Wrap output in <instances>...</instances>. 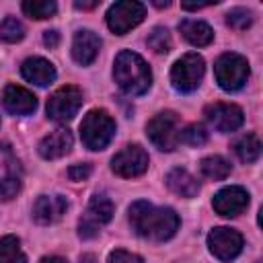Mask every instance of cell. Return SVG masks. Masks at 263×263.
I'll return each mask as SVG.
<instances>
[{"mask_svg": "<svg viewBox=\"0 0 263 263\" xmlns=\"http://www.w3.org/2000/svg\"><path fill=\"white\" fill-rule=\"evenodd\" d=\"M43 43L47 45V47H58V43H60V33L53 29V31H45L43 33Z\"/></svg>", "mask_w": 263, "mask_h": 263, "instance_id": "1f68e13d", "label": "cell"}, {"mask_svg": "<svg viewBox=\"0 0 263 263\" xmlns=\"http://www.w3.org/2000/svg\"><path fill=\"white\" fill-rule=\"evenodd\" d=\"M146 43L154 53H168L173 47V39H171V33L166 27H154L148 33Z\"/></svg>", "mask_w": 263, "mask_h": 263, "instance_id": "d4e9b609", "label": "cell"}, {"mask_svg": "<svg viewBox=\"0 0 263 263\" xmlns=\"http://www.w3.org/2000/svg\"><path fill=\"white\" fill-rule=\"evenodd\" d=\"M115 136V121L105 109H92L80 123V138L88 150H103Z\"/></svg>", "mask_w": 263, "mask_h": 263, "instance_id": "3957f363", "label": "cell"}, {"mask_svg": "<svg viewBox=\"0 0 263 263\" xmlns=\"http://www.w3.org/2000/svg\"><path fill=\"white\" fill-rule=\"evenodd\" d=\"M232 150H234V154H236L242 162L249 164V162H255V160L261 156V142H259L257 134L249 132V134H242L240 138L234 140Z\"/></svg>", "mask_w": 263, "mask_h": 263, "instance_id": "44dd1931", "label": "cell"}, {"mask_svg": "<svg viewBox=\"0 0 263 263\" xmlns=\"http://www.w3.org/2000/svg\"><path fill=\"white\" fill-rule=\"evenodd\" d=\"M101 51V39L97 33L88 31V29H82L74 35L72 39V58L76 64L80 66H88L97 60Z\"/></svg>", "mask_w": 263, "mask_h": 263, "instance_id": "2e32d148", "label": "cell"}, {"mask_svg": "<svg viewBox=\"0 0 263 263\" xmlns=\"http://www.w3.org/2000/svg\"><path fill=\"white\" fill-rule=\"evenodd\" d=\"M212 205H214L216 214H220L224 218H234L247 210L249 193H247V189H242L238 185H230V187L220 189L212 197Z\"/></svg>", "mask_w": 263, "mask_h": 263, "instance_id": "4fadbf2b", "label": "cell"}, {"mask_svg": "<svg viewBox=\"0 0 263 263\" xmlns=\"http://www.w3.org/2000/svg\"><path fill=\"white\" fill-rule=\"evenodd\" d=\"M226 25L236 29V31H242V29L253 25V12L249 8H242V6L230 8L228 14H226Z\"/></svg>", "mask_w": 263, "mask_h": 263, "instance_id": "83f0119b", "label": "cell"}, {"mask_svg": "<svg viewBox=\"0 0 263 263\" xmlns=\"http://www.w3.org/2000/svg\"><path fill=\"white\" fill-rule=\"evenodd\" d=\"M199 171H201L203 177H208V179H212V181H222V179H226V177L232 173V164H230L224 156L212 154V156L201 158Z\"/></svg>", "mask_w": 263, "mask_h": 263, "instance_id": "7402d4cb", "label": "cell"}, {"mask_svg": "<svg viewBox=\"0 0 263 263\" xmlns=\"http://www.w3.org/2000/svg\"><path fill=\"white\" fill-rule=\"evenodd\" d=\"M80 107H82V90L78 86L68 84V86L58 88L47 99V117L58 123H66L74 119Z\"/></svg>", "mask_w": 263, "mask_h": 263, "instance_id": "9c48e42d", "label": "cell"}, {"mask_svg": "<svg viewBox=\"0 0 263 263\" xmlns=\"http://www.w3.org/2000/svg\"><path fill=\"white\" fill-rule=\"evenodd\" d=\"M21 191V179L18 177H4L0 179V201H10Z\"/></svg>", "mask_w": 263, "mask_h": 263, "instance_id": "f1b7e54d", "label": "cell"}, {"mask_svg": "<svg viewBox=\"0 0 263 263\" xmlns=\"http://www.w3.org/2000/svg\"><path fill=\"white\" fill-rule=\"evenodd\" d=\"M146 16V6L136 0H121L109 6L107 10V27L115 35H125L134 27H138Z\"/></svg>", "mask_w": 263, "mask_h": 263, "instance_id": "ba28073f", "label": "cell"}, {"mask_svg": "<svg viewBox=\"0 0 263 263\" xmlns=\"http://www.w3.org/2000/svg\"><path fill=\"white\" fill-rule=\"evenodd\" d=\"M21 74H23L25 80H29V82H33L37 86H47V84H51L55 80L53 64L49 60H45V58H39V55L27 58L23 62V66H21Z\"/></svg>", "mask_w": 263, "mask_h": 263, "instance_id": "ac0fdd59", "label": "cell"}, {"mask_svg": "<svg viewBox=\"0 0 263 263\" xmlns=\"http://www.w3.org/2000/svg\"><path fill=\"white\" fill-rule=\"evenodd\" d=\"M205 62L199 53H185L181 55L171 70V84L179 92H193L203 78Z\"/></svg>", "mask_w": 263, "mask_h": 263, "instance_id": "5b68a950", "label": "cell"}, {"mask_svg": "<svg viewBox=\"0 0 263 263\" xmlns=\"http://www.w3.org/2000/svg\"><path fill=\"white\" fill-rule=\"evenodd\" d=\"M72 144H74V138L70 134V129L66 127H60V129H53L49 132L37 146L41 158L45 160H55V158H62L66 156L70 150H72Z\"/></svg>", "mask_w": 263, "mask_h": 263, "instance_id": "9a60e30c", "label": "cell"}, {"mask_svg": "<svg viewBox=\"0 0 263 263\" xmlns=\"http://www.w3.org/2000/svg\"><path fill=\"white\" fill-rule=\"evenodd\" d=\"M148 152L140 144H129L111 158V171L123 179H132L144 175L148 171Z\"/></svg>", "mask_w": 263, "mask_h": 263, "instance_id": "30bf717a", "label": "cell"}, {"mask_svg": "<svg viewBox=\"0 0 263 263\" xmlns=\"http://www.w3.org/2000/svg\"><path fill=\"white\" fill-rule=\"evenodd\" d=\"M68 210V199L64 195H39L33 205V218L39 224H53L62 220Z\"/></svg>", "mask_w": 263, "mask_h": 263, "instance_id": "e0dca14e", "label": "cell"}, {"mask_svg": "<svg viewBox=\"0 0 263 263\" xmlns=\"http://www.w3.org/2000/svg\"><path fill=\"white\" fill-rule=\"evenodd\" d=\"M113 214H115V205L105 193L92 195L88 201L86 214L78 222V236L80 238H95L99 234V228L105 226L107 222H111Z\"/></svg>", "mask_w": 263, "mask_h": 263, "instance_id": "52a82bcc", "label": "cell"}, {"mask_svg": "<svg viewBox=\"0 0 263 263\" xmlns=\"http://www.w3.org/2000/svg\"><path fill=\"white\" fill-rule=\"evenodd\" d=\"M90 173H92V164H88V162H78L68 168V177L72 181H86L90 177Z\"/></svg>", "mask_w": 263, "mask_h": 263, "instance_id": "f546056e", "label": "cell"}, {"mask_svg": "<svg viewBox=\"0 0 263 263\" xmlns=\"http://www.w3.org/2000/svg\"><path fill=\"white\" fill-rule=\"evenodd\" d=\"M212 2H197V4H181V8H185V10H199V8H205V6H210Z\"/></svg>", "mask_w": 263, "mask_h": 263, "instance_id": "d6a6232c", "label": "cell"}, {"mask_svg": "<svg viewBox=\"0 0 263 263\" xmlns=\"http://www.w3.org/2000/svg\"><path fill=\"white\" fill-rule=\"evenodd\" d=\"M21 6H23V12L27 16L37 18V21L49 18L58 12V4L53 0H25Z\"/></svg>", "mask_w": 263, "mask_h": 263, "instance_id": "cb8c5ba5", "label": "cell"}, {"mask_svg": "<svg viewBox=\"0 0 263 263\" xmlns=\"http://www.w3.org/2000/svg\"><path fill=\"white\" fill-rule=\"evenodd\" d=\"M164 183L179 197H187L189 199V197H195L199 193V181L187 168H179L177 166V168L168 171L166 177H164Z\"/></svg>", "mask_w": 263, "mask_h": 263, "instance_id": "d6986e66", "label": "cell"}, {"mask_svg": "<svg viewBox=\"0 0 263 263\" xmlns=\"http://www.w3.org/2000/svg\"><path fill=\"white\" fill-rule=\"evenodd\" d=\"M208 247L210 253L220 261H232L242 251V234L234 228L218 226L208 234Z\"/></svg>", "mask_w": 263, "mask_h": 263, "instance_id": "8fae6325", "label": "cell"}, {"mask_svg": "<svg viewBox=\"0 0 263 263\" xmlns=\"http://www.w3.org/2000/svg\"><path fill=\"white\" fill-rule=\"evenodd\" d=\"M109 263H144V259L136 253H127L123 249H117L109 255Z\"/></svg>", "mask_w": 263, "mask_h": 263, "instance_id": "4dcf8cb0", "label": "cell"}, {"mask_svg": "<svg viewBox=\"0 0 263 263\" xmlns=\"http://www.w3.org/2000/svg\"><path fill=\"white\" fill-rule=\"evenodd\" d=\"M41 263H68L64 257H58V255H51V257H43Z\"/></svg>", "mask_w": 263, "mask_h": 263, "instance_id": "e575fe53", "label": "cell"}, {"mask_svg": "<svg viewBox=\"0 0 263 263\" xmlns=\"http://www.w3.org/2000/svg\"><path fill=\"white\" fill-rule=\"evenodd\" d=\"M249 74H251V68H249L247 58L234 51L222 53L214 64L216 82L222 90H228V92L240 90L245 82L249 80Z\"/></svg>", "mask_w": 263, "mask_h": 263, "instance_id": "277c9868", "label": "cell"}, {"mask_svg": "<svg viewBox=\"0 0 263 263\" xmlns=\"http://www.w3.org/2000/svg\"><path fill=\"white\" fill-rule=\"evenodd\" d=\"M25 37V25L14 18V16H6L0 23V39L4 43H18Z\"/></svg>", "mask_w": 263, "mask_h": 263, "instance_id": "484cf974", "label": "cell"}, {"mask_svg": "<svg viewBox=\"0 0 263 263\" xmlns=\"http://www.w3.org/2000/svg\"><path fill=\"white\" fill-rule=\"evenodd\" d=\"M2 105L12 115H31L37 109V97L18 84H8L2 92Z\"/></svg>", "mask_w": 263, "mask_h": 263, "instance_id": "5bb4252c", "label": "cell"}, {"mask_svg": "<svg viewBox=\"0 0 263 263\" xmlns=\"http://www.w3.org/2000/svg\"><path fill=\"white\" fill-rule=\"evenodd\" d=\"M179 117L173 111H160L146 123L150 142L164 152H173L179 146Z\"/></svg>", "mask_w": 263, "mask_h": 263, "instance_id": "8992f818", "label": "cell"}, {"mask_svg": "<svg viewBox=\"0 0 263 263\" xmlns=\"http://www.w3.org/2000/svg\"><path fill=\"white\" fill-rule=\"evenodd\" d=\"M0 263H27V255L16 236H0Z\"/></svg>", "mask_w": 263, "mask_h": 263, "instance_id": "603a6c76", "label": "cell"}, {"mask_svg": "<svg viewBox=\"0 0 263 263\" xmlns=\"http://www.w3.org/2000/svg\"><path fill=\"white\" fill-rule=\"evenodd\" d=\"M179 31L185 37L187 43L195 45V47H205L214 41V31L208 23L203 21H195V18H185L179 23Z\"/></svg>", "mask_w": 263, "mask_h": 263, "instance_id": "ffe728a7", "label": "cell"}, {"mask_svg": "<svg viewBox=\"0 0 263 263\" xmlns=\"http://www.w3.org/2000/svg\"><path fill=\"white\" fill-rule=\"evenodd\" d=\"M152 4H154V6H158V8H166V6H171V2H168V0H164V2H162V0H154Z\"/></svg>", "mask_w": 263, "mask_h": 263, "instance_id": "8d00e7d4", "label": "cell"}, {"mask_svg": "<svg viewBox=\"0 0 263 263\" xmlns=\"http://www.w3.org/2000/svg\"><path fill=\"white\" fill-rule=\"evenodd\" d=\"M203 115L214 129L224 132V134L236 132L245 121L242 109L238 105H232V103H212L205 107Z\"/></svg>", "mask_w": 263, "mask_h": 263, "instance_id": "7c38bea8", "label": "cell"}, {"mask_svg": "<svg viewBox=\"0 0 263 263\" xmlns=\"http://www.w3.org/2000/svg\"><path fill=\"white\" fill-rule=\"evenodd\" d=\"M76 8H82V10H90L95 6H99V0H92V2H74Z\"/></svg>", "mask_w": 263, "mask_h": 263, "instance_id": "836d02e7", "label": "cell"}, {"mask_svg": "<svg viewBox=\"0 0 263 263\" xmlns=\"http://www.w3.org/2000/svg\"><path fill=\"white\" fill-rule=\"evenodd\" d=\"M127 218H129V224L136 230V234H140L142 238H148V240H156V242L173 238L181 224L175 210L156 208L144 199L134 201L129 205Z\"/></svg>", "mask_w": 263, "mask_h": 263, "instance_id": "6da1fadb", "label": "cell"}, {"mask_svg": "<svg viewBox=\"0 0 263 263\" xmlns=\"http://www.w3.org/2000/svg\"><path fill=\"white\" fill-rule=\"evenodd\" d=\"M80 263H97V257L92 253H84L80 255Z\"/></svg>", "mask_w": 263, "mask_h": 263, "instance_id": "d590c367", "label": "cell"}, {"mask_svg": "<svg viewBox=\"0 0 263 263\" xmlns=\"http://www.w3.org/2000/svg\"><path fill=\"white\" fill-rule=\"evenodd\" d=\"M113 78H115L117 86L129 97H140V95L148 92V88L152 86V72H150L148 64L144 62L142 55H138L129 49H123L115 55Z\"/></svg>", "mask_w": 263, "mask_h": 263, "instance_id": "7a4b0ae2", "label": "cell"}, {"mask_svg": "<svg viewBox=\"0 0 263 263\" xmlns=\"http://www.w3.org/2000/svg\"><path fill=\"white\" fill-rule=\"evenodd\" d=\"M179 142L187 144V146H203L208 142V129L201 123H189L187 127H183L179 132Z\"/></svg>", "mask_w": 263, "mask_h": 263, "instance_id": "4316f807", "label": "cell"}]
</instances>
